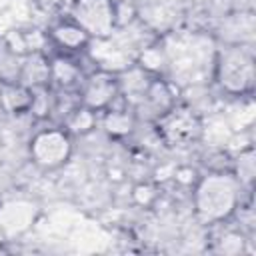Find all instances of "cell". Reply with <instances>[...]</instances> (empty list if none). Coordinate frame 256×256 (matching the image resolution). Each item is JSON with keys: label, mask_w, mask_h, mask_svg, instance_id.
Returning a JSON list of instances; mask_svg holds the SVG:
<instances>
[{"label": "cell", "mask_w": 256, "mask_h": 256, "mask_svg": "<svg viewBox=\"0 0 256 256\" xmlns=\"http://www.w3.org/2000/svg\"><path fill=\"white\" fill-rule=\"evenodd\" d=\"M234 176L238 178L240 186H246V188L252 186V180H254V152L252 150H246L240 154Z\"/></svg>", "instance_id": "obj_15"}, {"label": "cell", "mask_w": 256, "mask_h": 256, "mask_svg": "<svg viewBox=\"0 0 256 256\" xmlns=\"http://www.w3.org/2000/svg\"><path fill=\"white\" fill-rule=\"evenodd\" d=\"M72 154V138L66 128H46L30 140V158L44 170L60 168Z\"/></svg>", "instance_id": "obj_3"}, {"label": "cell", "mask_w": 256, "mask_h": 256, "mask_svg": "<svg viewBox=\"0 0 256 256\" xmlns=\"http://www.w3.org/2000/svg\"><path fill=\"white\" fill-rule=\"evenodd\" d=\"M174 106H176V100H174V92L168 86V82L158 78V76H152L144 96L134 106V112H136L138 120L146 118V120H154L156 122L166 112H170Z\"/></svg>", "instance_id": "obj_6"}, {"label": "cell", "mask_w": 256, "mask_h": 256, "mask_svg": "<svg viewBox=\"0 0 256 256\" xmlns=\"http://www.w3.org/2000/svg\"><path fill=\"white\" fill-rule=\"evenodd\" d=\"M70 18L90 38H108L118 24V10L112 0H76Z\"/></svg>", "instance_id": "obj_4"}, {"label": "cell", "mask_w": 256, "mask_h": 256, "mask_svg": "<svg viewBox=\"0 0 256 256\" xmlns=\"http://www.w3.org/2000/svg\"><path fill=\"white\" fill-rule=\"evenodd\" d=\"M102 128L114 136V138H124L128 134L134 132L136 128V122H138V116L136 112L124 102V106H114L110 104L106 110H102Z\"/></svg>", "instance_id": "obj_10"}, {"label": "cell", "mask_w": 256, "mask_h": 256, "mask_svg": "<svg viewBox=\"0 0 256 256\" xmlns=\"http://www.w3.org/2000/svg\"><path fill=\"white\" fill-rule=\"evenodd\" d=\"M158 126L162 128V134L170 140V142H188L194 140L200 132V122L196 120L194 114H190L184 108H172L170 112H166L160 120H156Z\"/></svg>", "instance_id": "obj_8"}, {"label": "cell", "mask_w": 256, "mask_h": 256, "mask_svg": "<svg viewBox=\"0 0 256 256\" xmlns=\"http://www.w3.org/2000/svg\"><path fill=\"white\" fill-rule=\"evenodd\" d=\"M34 92L30 86L16 82H2L0 84V106L8 114H24L32 108Z\"/></svg>", "instance_id": "obj_11"}, {"label": "cell", "mask_w": 256, "mask_h": 256, "mask_svg": "<svg viewBox=\"0 0 256 256\" xmlns=\"http://www.w3.org/2000/svg\"><path fill=\"white\" fill-rule=\"evenodd\" d=\"M80 104L94 110L102 112L110 104H114L116 98H120V82L118 74L110 70H96L88 76H84L80 88H78Z\"/></svg>", "instance_id": "obj_5"}, {"label": "cell", "mask_w": 256, "mask_h": 256, "mask_svg": "<svg viewBox=\"0 0 256 256\" xmlns=\"http://www.w3.org/2000/svg\"><path fill=\"white\" fill-rule=\"evenodd\" d=\"M192 2H196V4H202V2H208V0H192Z\"/></svg>", "instance_id": "obj_16"}, {"label": "cell", "mask_w": 256, "mask_h": 256, "mask_svg": "<svg viewBox=\"0 0 256 256\" xmlns=\"http://www.w3.org/2000/svg\"><path fill=\"white\" fill-rule=\"evenodd\" d=\"M18 80L30 88L38 86H48L50 84V60H46L40 54L28 56V60L22 64Z\"/></svg>", "instance_id": "obj_13"}, {"label": "cell", "mask_w": 256, "mask_h": 256, "mask_svg": "<svg viewBox=\"0 0 256 256\" xmlns=\"http://www.w3.org/2000/svg\"><path fill=\"white\" fill-rule=\"evenodd\" d=\"M84 76L80 66L70 60L68 56H58L50 60V82H54L60 90H74L80 88Z\"/></svg>", "instance_id": "obj_12"}, {"label": "cell", "mask_w": 256, "mask_h": 256, "mask_svg": "<svg viewBox=\"0 0 256 256\" xmlns=\"http://www.w3.org/2000/svg\"><path fill=\"white\" fill-rule=\"evenodd\" d=\"M184 0H138L136 14L150 30H168L182 14Z\"/></svg>", "instance_id": "obj_7"}, {"label": "cell", "mask_w": 256, "mask_h": 256, "mask_svg": "<svg viewBox=\"0 0 256 256\" xmlns=\"http://www.w3.org/2000/svg\"><path fill=\"white\" fill-rule=\"evenodd\" d=\"M240 182L230 172L202 176L194 188V212L204 224H218L234 214L240 202Z\"/></svg>", "instance_id": "obj_1"}, {"label": "cell", "mask_w": 256, "mask_h": 256, "mask_svg": "<svg viewBox=\"0 0 256 256\" xmlns=\"http://www.w3.org/2000/svg\"><path fill=\"white\" fill-rule=\"evenodd\" d=\"M96 114H98V112H94V110H90V108L78 104V106H76L72 112H68L66 118L62 120L66 132H68V134H80V136L92 132V130L96 128Z\"/></svg>", "instance_id": "obj_14"}, {"label": "cell", "mask_w": 256, "mask_h": 256, "mask_svg": "<svg viewBox=\"0 0 256 256\" xmlns=\"http://www.w3.org/2000/svg\"><path fill=\"white\" fill-rule=\"evenodd\" d=\"M214 78L228 94H246L254 86V56L244 44H226L216 52Z\"/></svg>", "instance_id": "obj_2"}, {"label": "cell", "mask_w": 256, "mask_h": 256, "mask_svg": "<svg viewBox=\"0 0 256 256\" xmlns=\"http://www.w3.org/2000/svg\"><path fill=\"white\" fill-rule=\"evenodd\" d=\"M50 38L64 52H82L92 42V38L88 36V32L82 26H78L72 18L70 20H64V22H58L50 30Z\"/></svg>", "instance_id": "obj_9"}]
</instances>
